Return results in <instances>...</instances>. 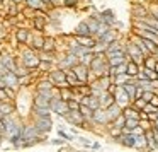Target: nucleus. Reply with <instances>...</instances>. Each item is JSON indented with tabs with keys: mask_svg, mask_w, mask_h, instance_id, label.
Returning a JSON list of instances; mask_svg holds the SVG:
<instances>
[{
	"mask_svg": "<svg viewBox=\"0 0 158 152\" xmlns=\"http://www.w3.org/2000/svg\"><path fill=\"white\" fill-rule=\"evenodd\" d=\"M124 50H126L127 60H133V62H136L138 65H143V62H144V55H143V51H141V50L138 48L136 43H134L131 38H129V41H127L126 45H124Z\"/></svg>",
	"mask_w": 158,
	"mask_h": 152,
	"instance_id": "f257e3e1",
	"label": "nucleus"
},
{
	"mask_svg": "<svg viewBox=\"0 0 158 152\" xmlns=\"http://www.w3.org/2000/svg\"><path fill=\"white\" fill-rule=\"evenodd\" d=\"M51 110H53V113H58V114H61V116H66V114L70 113V108H68V101H65L63 97H60V96H53V99H51Z\"/></svg>",
	"mask_w": 158,
	"mask_h": 152,
	"instance_id": "f03ea898",
	"label": "nucleus"
},
{
	"mask_svg": "<svg viewBox=\"0 0 158 152\" xmlns=\"http://www.w3.org/2000/svg\"><path fill=\"white\" fill-rule=\"evenodd\" d=\"M72 72L75 74L77 79L82 84H87L90 80V69H89V65H85V63H82V62H78L75 67H72Z\"/></svg>",
	"mask_w": 158,
	"mask_h": 152,
	"instance_id": "7ed1b4c3",
	"label": "nucleus"
},
{
	"mask_svg": "<svg viewBox=\"0 0 158 152\" xmlns=\"http://www.w3.org/2000/svg\"><path fill=\"white\" fill-rule=\"evenodd\" d=\"M107 62H109V65L112 67H117L121 65V63L127 62V55H126V50H116V51H110L107 53Z\"/></svg>",
	"mask_w": 158,
	"mask_h": 152,
	"instance_id": "20e7f679",
	"label": "nucleus"
},
{
	"mask_svg": "<svg viewBox=\"0 0 158 152\" xmlns=\"http://www.w3.org/2000/svg\"><path fill=\"white\" fill-rule=\"evenodd\" d=\"M49 80H51L55 86H58L60 89H61V87H70V84L66 82V70H55V72H51Z\"/></svg>",
	"mask_w": 158,
	"mask_h": 152,
	"instance_id": "39448f33",
	"label": "nucleus"
},
{
	"mask_svg": "<svg viewBox=\"0 0 158 152\" xmlns=\"http://www.w3.org/2000/svg\"><path fill=\"white\" fill-rule=\"evenodd\" d=\"M22 60H24V65L29 67V69H38L39 63H41V58H38V56L32 51H29V50L22 53Z\"/></svg>",
	"mask_w": 158,
	"mask_h": 152,
	"instance_id": "423d86ee",
	"label": "nucleus"
},
{
	"mask_svg": "<svg viewBox=\"0 0 158 152\" xmlns=\"http://www.w3.org/2000/svg\"><path fill=\"white\" fill-rule=\"evenodd\" d=\"M92 121H95V123H99V125L107 127V125H109L107 110H104V108H97V110H94V118H92Z\"/></svg>",
	"mask_w": 158,
	"mask_h": 152,
	"instance_id": "0eeeda50",
	"label": "nucleus"
},
{
	"mask_svg": "<svg viewBox=\"0 0 158 152\" xmlns=\"http://www.w3.org/2000/svg\"><path fill=\"white\" fill-rule=\"evenodd\" d=\"M75 41L77 43H80L82 46H87V48H90V50H94L95 48V45H97V38L95 36H82V34H75Z\"/></svg>",
	"mask_w": 158,
	"mask_h": 152,
	"instance_id": "6e6552de",
	"label": "nucleus"
},
{
	"mask_svg": "<svg viewBox=\"0 0 158 152\" xmlns=\"http://www.w3.org/2000/svg\"><path fill=\"white\" fill-rule=\"evenodd\" d=\"M66 120H70L73 125H78V127H83V128H87L85 127V118H83V114L80 113V110H75V111H70L68 114H66Z\"/></svg>",
	"mask_w": 158,
	"mask_h": 152,
	"instance_id": "1a4fd4ad",
	"label": "nucleus"
},
{
	"mask_svg": "<svg viewBox=\"0 0 158 152\" xmlns=\"http://www.w3.org/2000/svg\"><path fill=\"white\" fill-rule=\"evenodd\" d=\"M114 97H116V103H117V104H121L123 108H126L127 104H131L129 96H127V92L123 89V86L116 89V92H114Z\"/></svg>",
	"mask_w": 158,
	"mask_h": 152,
	"instance_id": "9d476101",
	"label": "nucleus"
},
{
	"mask_svg": "<svg viewBox=\"0 0 158 152\" xmlns=\"http://www.w3.org/2000/svg\"><path fill=\"white\" fill-rule=\"evenodd\" d=\"M80 103H82V104H87V106H90L92 110H97V108H100L99 96H94V94H83V96L80 97Z\"/></svg>",
	"mask_w": 158,
	"mask_h": 152,
	"instance_id": "9b49d317",
	"label": "nucleus"
},
{
	"mask_svg": "<svg viewBox=\"0 0 158 152\" xmlns=\"http://www.w3.org/2000/svg\"><path fill=\"white\" fill-rule=\"evenodd\" d=\"M51 127H53V123H51V118L49 116H38V120H36V128H38L41 133L49 132Z\"/></svg>",
	"mask_w": 158,
	"mask_h": 152,
	"instance_id": "f8f14e48",
	"label": "nucleus"
},
{
	"mask_svg": "<svg viewBox=\"0 0 158 152\" xmlns=\"http://www.w3.org/2000/svg\"><path fill=\"white\" fill-rule=\"evenodd\" d=\"M99 101H100V108L107 110V108H109L110 104L116 103V97H114V94H112V92H109V91H102V94L99 96Z\"/></svg>",
	"mask_w": 158,
	"mask_h": 152,
	"instance_id": "ddd939ff",
	"label": "nucleus"
},
{
	"mask_svg": "<svg viewBox=\"0 0 158 152\" xmlns=\"http://www.w3.org/2000/svg\"><path fill=\"white\" fill-rule=\"evenodd\" d=\"M123 110L124 108L121 106V104H117V103H114V104H110L109 108H107V116H109V123H112L114 120H116L119 114H123Z\"/></svg>",
	"mask_w": 158,
	"mask_h": 152,
	"instance_id": "4468645a",
	"label": "nucleus"
},
{
	"mask_svg": "<svg viewBox=\"0 0 158 152\" xmlns=\"http://www.w3.org/2000/svg\"><path fill=\"white\" fill-rule=\"evenodd\" d=\"M2 77H4L5 84H7L10 89H15V87L19 86V79H17V75H15V72H12V70H7Z\"/></svg>",
	"mask_w": 158,
	"mask_h": 152,
	"instance_id": "2eb2a0df",
	"label": "nucleus"
},
{
	"mask_svg": "<svg viewBox=\"0 0 158 152\" xmlns=\"http://www.w3.org/2000/svg\"><path fill=\"white\" fill-rule=\"evenodd\" d=\"M148 14H150V11H148L144 5H141V4H136V5L133 7V16H134V19H138V21L144 19Z\"/></svg>",
	"mask_w": 158,
	"mask_h": 152,
	"instance_id": "dca6fc26",
	"label": "nucleus"
},
{
	"mask_svg": "<svg viewBox=\"0 0 158 152\" xmlns=\"http://www.w3.org/2000/svg\"><path fill=\"white\" fill-rule=\"evenodd\" d=\"M114 39H117L116 33H114L112 29H109L106 34H102V36H99V38H97V43H100V45H106V46H107L109 43H112Z\"/></svg>",
	"mask_w": 158,
	"mask_h": 152,
	"instance_id": "f3484780",
	"label": "nucleus"
},
{
	"mask_svg": "<svg viewBox=\"0 0 158 152\" xmlns=\"http://www.w3.org/2000/svg\"><path fill=\"white\" fill-rule=\"evenodd\" d=\"M49 104H51V99H49V97H46L44 94H41V92L36 94V97H34V106H39V108H51Z\"/></svg>",
	"mask_w": 158,
	"mask_h": 152,
	"instance_id": "a211bd4d",
	"label": "nucleus"
},
{
	"mask_svg": "<svg viewBox=\"0 0 158 152\" xmlns=\"http://www.w3.org/2000/svg\"><path fill=\"white\" fill-rule=\"evenodd\" d=\"M78 62H80V56H77V55H73V53H70L66 58L61 60V63H60V65H61L63 69H66V67H70V69H72V67H75Z\"/></svg>",
	"mask_w": 158,
	"mask_h": 152,
	"instance_id": "6ab92c4d",
	"label": "nucleus"
},
{
	"mask_svg": "<svg viewBox=\"0 0 158 152\" xmlns=\"http://www.w3.org/2000/svg\"><path fill=\"white\" fill-rule=\"evenodd\" d=\"M139 67H141V65H138L136 62H133V60H127V62H126V74L134 79V77H136V74L139 72Z\"/></svg>",
	"mask_w": 158,
	"mask_h": 152,
	"instance_id": "aec40b11",
	"label": "nucleus"
},
{
	"mask_svg": "<svg viewBox=\"0 0 158 152\" xmlns=\"http://www.w3.org/2000/svg\"><path fill=\"white\" fill-rule=\"evenodd\" d=\"M97 82H99V87L102 91H109V87L112 86V79H110V75H102V77H99V80H97Z\"/></svg>",
	"mask_w": 158,
	"mask_h": 152,
	"instance_id": "412c9836",
	"label": "nucleus"
},
{
	"mask_svg": "<svg viewBox=\"0 0 158 152\" xmlns=\"http://www.w3.org/2000/svg\"><path fill=\"white\" fill-rule=\"evenodd\" d=\"M75 34H82V36H92V31H90V28H89V24H87V21H83V22H80L78 26H77V29H75Z\"/></svg>",
	"mask_w": 158,
	"mask_h": 152,
	"instance_id": "4be33fe9",
	"label": "nucleus"
},
{
	"mask_svg": "<svg viewBox=\"0 0 158 152\" xmlns=\"http://www.w3.org/2000/svg\"><path fill=\"white\" fill-rule=\"evenodd\" d=\"M134 149H139V150H144V149H148V140L146 137L143 135H136V144H134Z\"/></svg>",
	"mask_w": 158,
	"mask_h": 152,
	"instance_id": "5701e85b",
	"label": "nucleus"
},
{
	"mask_svg": "<svg viewBox=\"0 0 158 152\" xmlns=\"http://www.w3.org/2000/svg\"><path fill=\"white\" fill-rule=\"evenodd\" d=\"M80 113L83 114V118H85V120H92V118H94V110L90 106H87V104L80 103Z\"/></svg>",
	"mask_w": 158,
	"mask_h": 152,
	"instance_id": "b1692460",
	"label": "nucleus"
},
{
	"mask_svg": "<svg viewBox=\"0 0 158 152\" xmlns=\"http://www.w3.org/2000/svg\"><path fill=\"white\" fill-rule=\"evenodd\" d=\"M66 82L70 84V87H75V86H80V84H82L72 70H66Z\"/></svg>",
	"mask_w": 158,
	"mask_h": 152,
	"instance_id": "393cba45",
	"label": "nucleus"
},
{
	"mask_svg": "<svg viewBox=\"0 0 158 152\" xmlns=\"http://www.w3.org/2000/svg\"><path fill=\"white\" fill-rule=\"evenodd\" d=\"M124 46H123V43L121 41H117V39H114L112 43H109L107 45V48H106V53H110V51H116V50H123Z\"/></svg>",
	"mask_w": 158,
	"mask_h": 152,
	"instance_id": "a878e982",
	"label": "nucleus"
},
{
	"mask_svg": "<svg viewBox=\"0 0 158 152\" xmlns=\"http://www.w3.org/2000/svg\"><path fill=\"white\" fill-rule=\"evenodd\" d=\"M34 111L38 116H51V113H53L51 108H39V106H34Z\"/></svg>",
	"mask_w": 158,
	"mask_h": 152,
	"instance_id": "bb28decb",
	"label": "nucleus"
},
{
	"mask_svg": "<svg viewBox=\"0 0 158 152\" xmlns=\"http://www.w3.org/2000/svg\"><path fill=\"white\" fill-rule=\"evenodd\" d=\"M143 72H144V77H146V79H150V80H156L158 79V72L155 69H146V67H144Z\"/></svg>",
	"mask_w": 158,
	"mask_h": 152,
	"instance_id": "cd10ccee",
	"label": "nucleus"
},
{
	"mask_svg": "<svg viewBox=\"0 0 158 152\" xmlns=\"http://www.w3.org/2000/svg\"><path fill=\"white\" fill-rule=\"evenodd\" d=\"M2 63H4L9 70H12V72H15V70H17V67L14 65V60H12L10 56H4V58H2Z\"/></svg>",
	"mask_w": 158,
	"mask_h": 152,
	"instance_id": "c85d7f7f",
	"label": "nucleus"
},
{
	"mask_svg": "<svg viewBox=\"0 0 158 152\" xmlns=\"http://www.w3.org/2000/svg\"><path fill=\"white\" fill-rule=\"evenodd\" d=\"M43 50H44V51H53V50H55V39H53V38H46L44 39V45H43Z\"/></svg>",
	"mask_w": 158,
	"mask_h": 152,
	"instance_id": "c756f323",
	"label": "nucleus"
},
{
	"mask_svg": "<svg viewBox=\"0 0 158 152\" xmlns=\"http://www.w3.org/2000/svg\"><path fill=\"white\" fill-rule=\"evenodd\" d=\"M110 125H114V127H117V128H124V125H126V116H124V114H119Z\"/></svg>",
	"mask_w": 158,
	"mask_h": 152,
	"instance_id": "7c9ffc66",
	"label": "nucleus"
},
{
	"mask_svg": "<svg viewBox=\"0 0 158 152\" xmlns=\"http://www.w3.org/2000/svg\"><path fill=\"white\" fill-rule=\"evenodd\" d=\"M53 86H55V84H53L51 80H44V82H41V84L38 86V89H39V91H51Z\"/></svg>",
	"mask_w": 158,
	"mask_h": 152,
	"instance_id": "2f4dec72",
	"label": "nucleus"
},
{
	"mask_svg": "<svg viewBox=\"0 0 158 152\" xmlns=\"http://www.w3.org/2000/svg\"><path fill=\"white\" fill-rule=\"evenodd\" d=\"M133 106L134 108H138V110H144V106H146V101L143 99V97H136V99H134V103H133Z\"/></svg>",
	"mask_w": 158,
	"mask_h": 152,
	"instance_id": "473e14b6",
	"label": "nucleus"
},
{
	"mask_svg": "<svg viewBox=\"0 0 158 152\" xmlns=\"http://www.w3.org/2000/svg\"><path fill=\"white\" fill-rule=\"evenodd\" d=\"M27 36H29V33L26 31V29H19V31H17V39H19L21 43H26V41H27Z\"/></svg>",
	"mask_w": 158,
	"mask_h": 152,
	"instance_id": "72a5a7b5",
	"label": "nucleus"
},
{
	"mask_svg": "<svg viewBox=\"0 0 158 152\" xmlns=\"http://www.w3.org/2000/svg\"><path fill=\"white\" fill-rule=\"evenodd\" d=\"M68 108H70V111H75V110H80V101L78 99H70L68 101Z\"/></svg>",
	"mask_w": 158,
	"mask_h": 152,
	"instance_id": "f704fd0d",
	"label": "nucleus"
},
{
	"mask_svg": "<svg viewBox=\"0 0 158 152\" xmlns=\"http://www.w3.org/2000/svg\"><path fill=\"white\" fill-rule=\"evenodd\" d=\"M139 127L146 132V130H150V128H153V125L150 123V120H139Z\"/></svg>",
	"mask_w": 158,
	"mask_h": 152,
	"instance_id": "c9c22d12",
	"label": "nucleus"
},
{
	"mask_svg": "<svg viewBox=\"0 0 158 152\" xmlns=\"http://www.w3.org/2000/svg\"><path fill=\"white\" fill-rule=\"evenodd\" d=\"M78 0H63V5L65 7H77Z\"/></svg>",
	"mask_w": 158,
	"mask_h": 152,
	"instance_id": "e433bc0d",
	"label": "nucleus"
},
{
	"mask_svg": "<svg viewBox=\"0 0 158 152\" xmlns=\"http://www.w3.org/2000/svg\"><path fill=\"white\" fill-rule=\"evenodd\" d=\"M43 45H44L43 38H34V48H43Z\"/></svg>",
	"mask_w": 158,
	"mask_h": 152,
	"instance_id": "4c0bfd02",
	"label": "nucleus"
},
{
	"mask_svg": "<svg viewBox=\"0 0 158 152\" xmlns=\"http://www.w3.org/2000/svg\"><path fill=\"white\" fill-rule=\"evenodd\" d=\"M148 103H150V104H153V106H156V108H158V94L155 92V94H153V97H151V99L148 101Z\"/></svg>",
	"mask_w": 158,
	"mask_h": 152,
	"instance_id": "58836bf2",
	"label": "nucleus"
},
{
	"mask_svg": "<svg viewBox=\"0 0 158 152\" xmlns=\"http://www.w3.org/2000/svg\"><path fill=\"white\" fill-rule=\"evenodd\" d=\"M133 133H134V135H143V133H144V130H143V128L139 127V125H138V127H136V128H134V130H133Z\"/></svg>",
	"mask_w": 158,
	"mask_h": 152,
	"instance_id": "ea45409f",
	"label": "nucleus"
},
{
	"mask_svg": "<svg viewBox=\"0 0 158 152\" xmlns=\"http://www.w3.org/2000/svg\"><path fill=\"white\" fill-rule=\"evenodd\" d=\"M58 133H60V137H63V138H65V140H72V135L65 133V132H63V130H60Z\"/></svg>",
	"mask_w": 158,
	"mask_h": 152,
	"instance_id": "a19ab883",
	"label": "nucleus"
},
{
	"mask_svg": "<svg viewBox=\"0 0 158 152\" xmlns=\"http://www.w3.org/2000/svg\"><path fill=\"white\" fill-rule=\"evenodd\" d=\"M78 140H80V142H82V144H83V145H85V147H92V144H90V142H89V140H87V138H83V137H80V138H78Z\"/></svg>",
	"mask_w": 158,
	"mask_h": 152,
	"instance_id": "79ce46f5",
	"label": "nucleus"
},
{
	"mask_svg": "<svg viewBox=\"0 0 158 152\" xmlns=\"http://www.w3.org/2000/svg\"><path fill=\"white\" fill-rule=\"evenodd\" d=\"M34 26L39 29V31H41V29L44 28V24H43V21H39V19H38V21H34Z\"/></svg>",
	"mask_w": 158,
	"mask_h": 152,
	"instance_id": "37998d69",
	"label": "nucleus"
},
{
	"mask_svg": "<svg viewBox=\"0 0 158 152\" xmlns=\"http://www.w3.org/2000/svg\"><path fill=\"white\" fill-rule=\"evenodd\" d=\"M51 5H63V0H49Z\"/></svg>",
	"mask_w": 158,
	"mask_h": 152,
	"instance_id": "c03bdc74",
	"label": "nucleus"
},
{
	"mask_svg": "<svg viewBox=\"0 0 158 152\" xmlns=\"http://www.w3.org/2000/svg\"><path fill=\"white\" fill-rule=\"evenodd\" d=\"M92 149H100V144H99V142H94V144H92Z\"/></svg>",
	"mask_w": 158,
	"mask_h": 152,
	"instance_id": "a18cd8bd",
	"label": "nucleus"
},
{
	"mask_svg": "<svg viewBox=\"0 0 158 152\" xmlns=\"http://www.w3.org/2000/svg\"><path fill=\"white\" fill-rule=\"evenodd\" d=\"M155 70H156V72H158V62H156V67H155Z\"/></svg>",
	"mask_w": 158,
	"mask_h": 152,
	"instance_id": "49530a36",
	"label": "nucleus"
},
{
	"mask_svg": "<svg viewBox=\"0 0 158 152\" xmlns=\"http://www.w3.org/2000/svg\"><path fill=\"white\" fill-rule=\"evenodd\" d=\"M14 2H15V4H19V2H22V0H14Z\"/></svg>",
	"mask_w": 158,
	"mask_h": 152,
	"instance_id": "de8ad7c7",
	"label": "nucleus"
},
{
	"mask_svg": "<svg viewBox=\"0 0 158 152\" xmlns=\"http://www.w3.org/2000/svg\"><path fill=\"white\" fill-rule=\"evenodd\" d=\"M155 55H156V56H158V50H156V53H155Z\"/></svg>",
	"mask_w": 158,
	"mask_h": 152,
	"instance_id": "09e8293b",
	"label": "nucleus"
},
{
	"mask_svg": "<svg viewBox=\"0 0 158 152\" xmlns=\"http://www.w3.org/2000/svg\"><path fill=\"white\" fill-rule=\"evenodd\" d=\"M0 2H2V0H0Z\"/></svg>",
	"mask_w": 158,
	"mask_h": 152,
	"instance_id": "8fccbe9b",
	"label": "nucleus"
},
{
	"mask_svg": "<svg viewBox=\"0 0 158 152\" xmlns=\"http://www.w3.org/2000/svg\"><path fill=\"white\" fill-rule=\"evenodd\" d=\"M156 2H158V0H156Z\"/></svg>",
	"mask_w": 158,
	"mask_h": 152,
	"instance_id": "3c124183",
	"label": "nucleus"
}]
</instances>
